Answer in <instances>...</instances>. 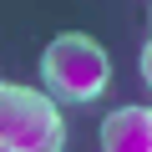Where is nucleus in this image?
<instances>
[{"instance_id":"nucleus-1","label":"nucleus","mask_w":152,"mask_h":152,"mask_svg":"<svg viewBox=\"0 0 152 152\" xmlns=\"http://www.w3.org/2000/svg\"><path fill=\"white\" fill-rule=\"evenodd\" d=\"M0 147L5 152H61L66 122L56 117V102L31 86H0Z\"/></svg>"},{"instance_id":"nucleus-3","label":"nucleus","mask_w":152,"mask_h":152,"mask_svg":"<svg viewBox=\"0 0 152 152\" xmlns=\"http://www.w3.org/2000/svg\"><path fill=\"white\" fill-rule=\"evenodd\" d=\"M102 147L107 152H152V112L147 107H117L102 122Z\"/></svg>"},{"instance_id":"nucleus-4","label":"nucleus","mask_w":152,"mask_h":152,"mask_svg":"<svg viewBox=\"0 0 152 152\" xmlns=\"http://www.w3.org/2000/svg\"><path fill=\"white\" fill-rule=\"evenodd\" d=\"M142 81L152 86V41H147V51H142Z\"/></svg>"},{"instance_id":"nucleus-2","label":"nucleus","mask_w":152,"mask_h":152,"mask_svg":"<svg viewBox=\"0 0 152 152\" xmlns=\"http://www.w3.org/2000/svg\"><path fill=\"white\" fill-rule=\"evenodd\" d=\"M41 76H46V86L56 91V96H66V102H91V96H102L107 91V81H112V61H107V51L91 41V36H56L51 46H46V56H41Z\"/></svg>"}]
</instances>
